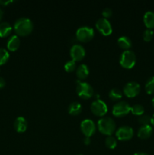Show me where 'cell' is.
I'll return each instance as SVG.
<instances>
[{
  "label": "cell",
  "mask_w": 154,
  "mask_h": 155,
  "mask_svg": "<svg viewBox=\"0 0 154 155\" xmlns=\"http://www.w3.org/2000/svg\"><path fill=\"white\" fill-rule=\"evenodd\" d=\"M14 29L17 36H28L33 30V23L28 18H20L14 22Z\"/></svg>",
  "instance_id": "obj_1"
},
{
  "label": "cell",
  "mask_w": 154,
  "mask_h": 155,
  "mask_svg": "<svg viewBox=\"0 0 154 155\" xmlns=\"http://www.w3.org/2000/svg\"><path fill=\"white\" fill-rule=\"evenodd\" d=\"M98 128L102 134L110 136H112L116 131V125L115 121L111 117H105L98 120Z\"/></svg>",
  "instance_id": "obj_2"
},
{
  "label": "cell",
  "mask_w": 154,
  "mask_h": 155,
  "mask_svg": "<svg viewBox=\"0 0 154 155\" xmlns=\"http://www.w3.org/2000/svg\"><path fill=\"white\" fill-rule=\"evenodd\" d=\"M137 57L135 53L131 50H125L119 58V64L125 69H131L135 65Z\"/></svg>",
  "instance_id": "obj_3"
},
{
  "label": "cell",
  "mask_w": 154,
  "mask_h": 155,
  "mask_svg": "<svg viewBox=\"0 0 154 155\" xmlns=\"http://www.w3.org/2000/svg\"><path fill=\"white\" fill-rule=\"evenodd\" d=\"M76 93L79 96L83 99H89L95 94L94 89L89 83L86 82H77Z\"/></svg>",
  "instance_id": "obj_4"
},
{
  "label": "cell",
  "mask_w": 154,
  "mask_h": 155,
  "mask_svg": "<svg viewBox=\"0 0 154 155\" xmlns=\"http://www.w3.org/2000/svg\"><path fill=\"white\" fill-rule=\"evenodd\" d=\"M95 36V31L92 27L88 26H82L79 28L77 29L76 33H75V37L77 40L82 42H89L93 39Z\"/></svg>",
  "instance_id": "obj_5"
},
{
  "label": "cell",
  "mask_w": 154,
  "mask_h": 155,
  "mask_svg": "<svg viewBox=\"0 0 154 155\" xmlns=\"http://www.w3.org/2000/svg\"><path fill=\"white\" fill-rule=\"evenodd\" d=\"M131 112V106L127 101H121L113 105L112 113L116 117H122Z\"/></svg>",
  "instance_id": "obj_6"
},
{
  "label": "cell",
  "mask_w": 154,
  "mask_h": 155,
  "mask_svg": "<svg viewBox=\"0 0 154 155\" xmlns=\"http://www.w3.org/2000/svg\"><path fill=\"white\" fill-rule=\"evenodd\" d=\"M91 110L96 116L103 117L108 111V107L103 100L96 99L91 104Z\"/></svg>",
  "instance_id": "obj_7"
},
{
  "label": "cell",
  "mask_w": 154,
  "mask_h": 155,
  "mask_svg": "<svg viewBox=\"0 0 154 155\" xmlns=\"http://www.w3.org/2000/svg\"><path fill=\"white\" fill-rule=\"evenodd\" d=\"M140 92V86L135 81L128 82L123 88V93L128 98H134Z\"/></svg>",
  "instance_id": "obj_8"
},
{
  "label": "cell",
  "mask_w": 154,
  "mask_h": 155,
  "mask_svg": "<svg viewBox=\"0 0 154 155\" xmlns=\"http://www.w3.org/2000/svg\"><path fill=\"white\" fill-rule=\"evenodd\" d=\"M80 129L85 137L90 138L96 132V125L92 120L85 119L82 121L80 124Z\"/></svg>",
  "instance_id": "obj_9"
},
{
  "label": "cell",
  "mask_w": 154,
  "mask_h": 155,
  "mask_svg": "<svg viewBox=\"0 0 154 155\" xmlns=\"http://www.w3.org/2000/svg\"><path fill=\"white\" fill-rule=\"evenodd\" d=\"M95 26H96L97 30L104 36H109L113 33V27L110 22L107 18H99L96 21Z\"/></svg>",
  "instance_id": "obj_10"
},
{
  "label": "cell",
  "mask_w": 154,
  "mask_h": 155,
  "mask_svg": "<svg viewBox=\"0 0 154 155\" xmlns=\"http://www.w3.org/2000/svg\"><path fill=\"white\" fill-rule=\"evenodd\" d=\"M134 136V130L129 126H122L116 131V136L120 141H128Z\"/></svg>",
  "instance_id": "obj_11"
},
{
  "label": "cell",
  "mask_w": 154,
  "mask_h": 155,
  "mask_svg": "<svg viewBox=\"0 0 154 155\" xmlns=\"http://www.w3.org/2000/svg\"><path fill=\"white\" fill-rule=\"evenodd\" d=\"M85 49L84 47L80 44H74L70 48L69 51V54L72 58V61H80L82 60L85 56Z\"/></svg>",
  "instance_id": "obj_12"
},
{
  "label": "cell",
  "mask_w": 154,
  "mask_h": 155,
  "mask_svg": "<svg viewBox=\"0 0 154 155\" xmlns=\"http://www.w3.org/2000/svg\"><path fill=\"white\" fill-rule=\"evenodd\" d=\"M27 126H28V123H27V120L24 117H17L15 119L14 123V130L18 133H24L27 130Z\"/></svg>",
  "instance_id": "obj_13"
},
{
  "label": "cell",
  "mask_w": 154,
  "mask_h": 155,
  "mask_svg": "<svg viewBox=\"0 0 154 155\" xmlns=\"http://www.w3.org/2000/svg\"><path fill=\"white\" fill-rule=\"evenodd\" d=\"M152 132L153 130L150 125L141 126L137 130V136L140 139H147L152 136Z\"/></svg>",
  "instance_id": "obj_14"
},
{
  "label": "cell",
  "mask_w": 154,
  "mask_h": 155,
  "mask_svg": "<svg viewBox=\"0 0 154 155\" xmlns=\"http://www.w3.org/2000/svg\"><path fill=\"white\" fill-rule=\"evenodd\" d=\"M21 44V40L18 36L13 35L8 39L7 42V48L9 51H15L18 49Z\"/></svg>",
  "instance_id": "obj_15"
},
{
  "label": "cell",
  "mask_w": 154,
  "mask_h": 155,
  "mask_svg": "<svg viewBox=\"0 0 154 155\" xmlns=\"http://www.w3.org/2000/svg\"><path fill=\"white\" fill-rule=\"evenodd\" d=\"M89 73V68L85 64H82L77 68L76 69V77H78L79 80H84L88 77Z\"/></svg>",
  "instance_id": "obj_16"
},
{
  "label": "cell",
  "mask_w": 154,
  "mask_h": 155,
  "mask_svg": "<svg viewBox=\"0 0 154 155\" xmlns=\"http://www.w3.org/2000/svg\"><path fill=\"white\" fill-rule=\"evenodd\" d=\"M143 23L147 29H149V30L154 29V12L148 11L144 14Z\"/></svg>",
  "instance_id": "obj_17"
},
{
  "label": "cell",
  "mask_w": 154,
  "mask_h": 155,
  "mask_svg": "<svg viewBox=\"0 0 154 155\" xmlns=\"http://www.w3.org/2000/svg\"><path fill=\"white\" fill-rule=\"evenodd\" d=\"M118 45L121 48L125 50H129V48H131V45H132V42H131V39H130L128 36H122L121 37H119L117 40Z\"/></svg>",
  "instance_id": "obj_18"
},
{
  "label": "cell",
  "mask_w": 154,
  "mask_h": 155,
  "mask_svg": "<svg viewBox=\"0 0 154 155\" xmlns=\"http://www.w3.org/2000/svg\"><path fill=\"white\" fill-rule=\"evenodd\" d=\"M82 104L78 101H73L68 106V113L72 116L79 115L82 112Z\"/></svg>",
  "instance_id": "obj_19"
},
{
  "label": "cell",
  "mask_w": 154,
  "mask_h": 155,
  "mask_svg": "<svg viewBox=\"0 0 154 155\" xmlns=\"http://www.w3.org/2000/svg\"><path fill=\"white\" fill-rule=\"evenodd\" d=\"M11 31L12 27L8 22L0 23V37H7L11 34Z\"/></svg>",
  "instance_id": "obj_20"
},
{
  "label": "cell",
  "mask_w": 154,
  "mask_h": 155,
  "mask_svg": "<svg viewBox=\"0 0 154 155\" xmlns=\"http://www.w3.org/2000/svg\"><path fill=\"white\" fill-rule=\"evenodd\" d=\"M122 97V92L117 88H113L109 92V98L113 101H118Z\"/></svg>",
  "instance_id": "obj_21"
},
{
  "label": "cell",
  "mask_w": 154,
  "mask_h": 155,
  "mask_svg": "<svg viewBox=\"0 0 154 155\" xmlns=\"http://www.w3.org/2000/svg\"><path fill=\"white\" fill-rule=\"evenodd\" d=\"M145 91L148 95L154 93V76L148 78L145 83Z\"/></svg>",
  "instance_id": "obj_22"
},
{
  "label": "cell",
  "mask_w": 154,
  "mask_h": 155,
  "mask_svg": "<svg viewBox=\"0 0 154 155\" xmlns=\"http://www.w3.org/2000/svg\"><path fill=\"white\" fill-rule=\"evenodd\" d=\"M131 112L135 116H141L144 114V107L140 104H135L131 107Z\"/></svg>",
  "instance_id": "obj_23"
},
{
  "label": "cell",
  "mask_w": 154,
  "mask_h": 155,
  "mask_svg": "<svg viewBox=\"0 0 154 155\" xmlns=\"http://www.w3.org/2000/svg\"><path fill=\"white\" fill-rule=\"evenodd\" d=\"M9 52L5 49V48H0V66L5 64L6 62L8 61Z\"/></svg>",
  "instance_id": "obj_24"
},
{
  "label": "cell",
  "mask_w": 154,
  "mask_h": 155,
  "mask_svg": "<svg viewBox=\"0 0 154 155\" xmlns=\"http://www.w3.org/2000/svg\"><path fill=\"white\" fill-rule=\"evenodd\" d=\"M105 145L110 149H114L117 145V140L113 136H107L105 140Z\"/></svg>",
  "instance_id": "obj_25"
},
{
  "label": "cell",
  "mask_w": 154,
  "mask_h": 155,
  "mask_svg": "<svg viewBox=\"0 0 154 155\" xmlns=\"http://www.w3.org/2000/svg\"><path fill=\"white\" fill-rule=\"evenodd\" d=\"M75 68H76V63L72 60L68 61L64 64V70L67 73L73 72L75 70Z\"/></svg>",
  "instance_id": "obj_26"
},
{
  "label": "cell",
  "mask_w": 154,
  "mask_h": 155,
  "mask_svg": "<svg viewBox=\"0 0 154 155\" xmlns=\"http://www.w3.org/2000/svg\"><path fill=\"white\" fill-rule=\"evenodd\" d=\"M139 124H141L142 126L149 125L151 122V117L148 114H143L139 117L138 118Z\"/></svg>",
  "instance_id": "obj_27"
},
{
  "label": "cell",
  "mask_w": 154,
  "mask_h": 155,
  "mask_svg": "<svg viewBox=\"0 0 154 155\" xmlns=\"http://www.w3.org/2000/svg\"><path fill=\"white\" fill-rule=\"evenodd\" d=\"M154 36V32L152 30H149V29H146L144 30L143 33V39L145 42H150Z\"/></svg>",
  "instance_id": "obj_28"
},
{
  "label": "cell",
  "mask_w": 154,
  "mask_h": 155,
  "mask_svg": "<svg viewBox=\"0 0 154 155\" xmlns=\"http://www.w3.org/2000/svg\"><path fill=\"white\" fill-rule=\"evenodd\" d=\"M113 15V10L110 8H105L102 12V15L104 16V18H110Z\"/></svg>",
  "instance_id": "obj_29"
},
{
  "label": "cell",
  "mask_w": 154,
  "mask_h": 155,
  "mask_svg": "<svg viewBox=\"0 0 154 155\" xmlns=\"http://www.w3.org/2000/svg\"><path fill=\"white\" fill-rule=\"evenodd\" d=\"M11 2H13V1H11V0H8V1H2V0H0V5L7 6L8 5L10 4V3Z\"/></svg>",
  "instance_id": "obj_30"
},
{
  "label": "cell",
  "mask_w": 154,
  "mask_h": 155,
  "mask_svg": "<svg viewBox=\"0 0 154 155\" xmlns=\"http://www.w3.org/2000/svg\"><path fill=\"white\" fill-rule=\"evenodd\" d=\"M5 86V80L2 78V77H0V89H2Z\"/></svg>",
  "instance_id": "obj_31"
},
{
  "label": "cell",
  "mask_w": 154,
  "mask_h": 155,
  "mask_svg": "<svg viewBox=\"0 0 154 155\" xmlns=\"http://www.w3.org/2000/svg\"><path fill=\"white\" fill-rule=\"evenodd\" d=\"M83 142H84V144L85 145H88L91 143V139L89 137H85L84 141H83Z\"/></svg>",
  "instance_id": "obj_32"
},
{
  "label": "cell",
  "mask_w": 154,
  "mask_h": 155,
  "mask_svg": "<svg viewBox=\"0 0 154 155\" xmlns=\"http://www.w3.org/2000/svg\"><path fill=\"white\" fill-rule=\"evenodd\" d=\"M134 155H149V154H146V153H144V152H137V153H135V154H134Z\"/></svg>",
  "instance_id": "obj_33"
},
{
  "label": "cell",
  "mask_w": 154,
  "mask_h": 155,
  "mask_svg": "<svg viewBox=\"0 0 154 155\" xmlns=\"http://www.w3.org/2000/svg\"><path fill=\"white\" fill-rule=\"evenodd\" d=\"M3 11L2 10L1 8H0V21H1V20L2 19V17H3Z\"/></svg>",
  "instance_id": "obj_34"
},
{
  "label": "cell",
  "mask_w": 154,
  "mask_h": 155,
  "mask_svg": "<svg viewBox=\"0 0 154 155\" xmlns=\"http://www.w3.org/2000/svg\"><path fill=\"white\" fill-rule=\"evenodd\" d=\"M150 124H152V125L154 127V114L152 115V117H151V122H150Z\"/></svg>",
  "instance_id": "obj_35"
},
{
  "label": "cell",
  "mask_w": 154,
  "mask_h": 155,
  "mask_svg": "<svg viewBox=\"0 0 154 155\" xmlns=\"http://www.w3.org/2000/svg\"><path fill=\"white\" fill-rule=\"evenodd\" d=\"M152 106H153V107H154V97L152 98Z\"/></svg>",
  "instance_id": "obj_36"
},
{
  "label": "cell",
  "mask_w": 154,
  "mask_h": 155,
  "mask_svg": "<svg viewBox=\"0 0 154 155\" xmlns=\"http://www.w3.org/2000/svg\"><path fill=\"white\" fill-rule=\"evenodd\" d=\"M77 155H83V154H77Z\"/></svg>",
  "instance_id": "obj_37"
}]
</instances>
